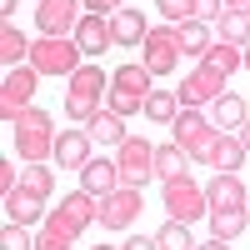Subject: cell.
<instances>
[{
    "label": "cell",
    "mask_w": 250,
    "mask_h": 250,
    "mask_svg": "<svg viewBox=\"0 0 250 250\" xmlns=\"http://www.w3.org/2000/svg\"><path fill=\"white\" fill-rule=\"evenodd\" d=\"M195 250H230V240H215V235H210V240H205V245H195Z\"/></svg>",
    "instance_id": "cell-36"
},
{
    "label": "cell",
    "mask_w": 250,
    "mask_h": 250,
    "mask_svg": "<svg viewBox=\"0 0 250 250\" xmlns=\"http://www.w3.org/2000/svg\"><path fill=\"white\" fill-rule=\"evenodd\" d=\"M245 70H250V45H245Z\"/></svg>",
    "instance_id": "cell-41"
},
{
    "label": "cell",
    "mask_w": 250,
    "mask_h": 250,
    "mask_svg": "<svg viewBox=\"0 0 250 250\" xmlns=\"http://www.w3.org/2000/svg\"><path fill=\"white\" fill-rule=\"evenodd\" d=\"M85 130H90L95 145H125V140H130V130H125V115H115L110 105H105V110H95V120L85 125Z\"/></svg>",
    "instance_id": "cell-23"
},
{
    "label": "cell",
    "mask_w": 250,
    "mask_h": 250,
    "mask_svg": "<svg viewBox=\"0 0 250 250\" xmlns=\"http://www.w3.org/2000/svg\"><path fill=\"white\" fill-rule=\"evenodd\" d=\"M115 170H120V185H135L145 190V180H155V145L145 135H130L125 145H115Z\"/></svg>",
    "instance_id": "cell-8"
},
{
    "label": "cell",
    "mask_w": 250,
    "mask_h": 250,
    "mask_svg": "<svg viewBox=\"0 0 250 250\" xmlns=\"http://www.w3.org/2000/svg\"><path fill=\"white\" fill-rule=\"evenodd\" d=\"M190 150L185 145H175V140H165V145H155V180L165 185V180H180V175H190Z\"/></svg>",
    "instance_id": "cell-17"
},
{
    "label": "cell",
    "mask_w": 250,
    "mask_h": 250,
    "mask_svg": "<svg viewBox=\"0 0 250 250\" xmlns=\"http://www.w3.org/2000/svg\"><path fill=\"white\" fill-rule=\"evenodd\" d=\"M95 220H100V200L95 195H85V190L60 195L55 210L45 215V225H40V235H35V250H70Z\"/></svg>",
    "instance_id": "cell-1"
},
{
    "label": "cell",
    "mask_w": 250,
    "mask_h": 250,
    "mask_svg": "<svg viewBox=\"0 0 250 250\" xmlns=\"http://www.w3.org/2000/svg\"><path fill=\"white\" fill-rule=\"evenodd\" d=\"M110 30H115V45H145V35H150L140 5H120V10L110 15Z\"/></svg>",
    "instance_id": "cell-19"
},
{
    "label": "cell",
    "mask_w": 250,
    "mask_h": 250,
    "mask_svg": "<svg viewBox=\"0 0 250 250\" xmlns=\"http://www.w3.org/2000/svg\"><path fill=\"white\" fill-rule=\"evenodd\" d=\"M0 65H5V70L30 65V40L20 35V25H15V20H5V25H0Z\"/></svg>",
    "instance_id": "cell-21"
},
{
    "label": "cell",
    "mask_w": 250,
    "mask_h": 250,
    "mask_svg": "<svg viewBox=\"0 0 250 250\" xmlns=\"http://www.w3.org/2000/svg\"><path fill=\"white\" fill-rule=\"evenodd\" d=\"M95 250H120V245H95Z\"/></svg>",
    "instance_id": "cell-40"
},
{
    "label": "cell",
    "mask_w": 250,
    "mask_h": 250,
    "mask_svg": "<svg viewBox=\"0 0 250 250\" xmlns=\"http://www.w3.org/2000/svg\"><path fill=\"white\" fill-rule=\"evenodd\" d=\"M35 90H40V70H35V65L5 70V80H0V125H10L20 110H30Z\"/></svg>",
    "instance_id": "cell-6"
},
{
    "label": "cell",
    "mask_w": 250,
    "mask_h": 250,
    "mask_svg": "<svg viewBox=\"0 0 250 250\" xmlns=\"http://www.w3.org/2000/svg\"><path fill=\"white\" fill-rule=\"evenodd\" d=\"M0 250H35V240H30V225H15V220H5V230H0Z\"/></svg>",
    "instance_id": "cell-32"
},
{
    "label": "cell",
    "mask_w": 250,
    "mask_h": 250,
    "mask_svg": "<svg viewBox=\"0 0 250 250\" xmlns=\"http://www.w3.org/2000/svg\"><path fill=\"white\" fill-rule=\"evenodd\" d=\"M245 120H250V105H245L240 95H230V90H225V95L215 100V130H225V135H235L240 125H245Z\"/></svg>",
    "instance_id": "cell-25"
},
{
    "label": "cell",
    "mask_w": 250,
    "mask_h": 250,
    "mask_svg": "<svg viewBox=\"0 0 250 250\" xmlns=\"http://www.w3.org/2000/svg\"><path fill=\"white\" fill-rule=\"evenodd\" d=\"M140 210H145V200H140L135 185H115L110 195H100V225L105 230H130L140 220Z\"/></svg>",
    "instance_id": "cell-11"
},
{
    "label": "cell",
    "mask_w": 250,
    "mask_h": 250,
    "mask_svg": "<svg viewBox=\"0 0 250 250\" xmlns=\"http://www.w3.org/2000/svg\"><path fill=\"white\" fill-rule=\"evenodd\" d=\"M20 185V170H15V160H0V200H5L10 190Z\"/></svg>",
    "instance_id": "cell-33"
},
{
    "label": "cell",
    "mask_w": 250,
    "mask_h": 250,
    "mask_svg": "<svg viewBox=\"0 0 250 250\" xmlns=\"http://www.w3.org/2000/svg\"><path fill=\"white\" fill-rule=\"evenodd\" d=\"M155 245H160V250H195L190 225H185V220H165L160 230H155Z\"/></svg>",
    "instance_id": "cell-30"
},
{
    "label": "cell",
    "mask_w": 250,
    "mask_h": 250,
    "mask_svg": "<svg viewBox=\"0 0 250 250\" xmlns=\"http://www.w3.org/2000/svg\"><path fill=\"white\" fill-rule=\"evenodd\" d=\"M200 215H210L205 185H195L190 175H180V180H165V220H185V225H195Z\"/></svg>",
    "instance_id": "cell-7"
},
{
    "label": "cell",
    "mask_w": 250,
    "mask_h": 250,
    "mask_svg": "<svg viewBox=\"0 0 250 250\" xmlns=\"http://www.w3.org/2000/svg\"><path fill=\"white\" fill-rule=\"evenodd\" d=\"M10 130H15V155L25 160V165H40V160H55V140H60V130H55V120L45 115V110H20L15 120H10Z\"/></svg>",
    "instance_id": "cell-2"
},
{
    "label": "cell",
    "mask_w": 250,
    "mask_h": 250,
    "mask_svg": "<svg viewBox=\"0 0 250 250\" xmlns=\"http://www.w3.org/2000/svg\"><path fill=\"white\" fill-rule=\"evenodd\" d=\"M205 200H210V210H230V205H245L250 195H245L240 175H225V170H215V175H210V185H205Z\"/></svg>",
    "instance_id": "cell-20"
},
{
    "label": "cell",
    "mask_w": 250,
    "mask_h": 250,
    "mask_svg": "<svg viewBox=\"0 0 250 250\" xmlns=\"http://www.w3.org/2000/svg\"><path fill=\"white\" fill-rule=\"evenodd\" d=\"M235 135H240V145H245V150H250V120L240 125V130H235Z\"/></svg>",
    "instance_id": "cell-39"
},
{
    "label": "cell",
    "mask_w": 250,
    "mask_h": 250,
    "mask_svg": "<svg viewBox=\"0 0 250 250\" xmlns=\"http://www.w3.org/2000/svg\"><path fill=\"white\" fill-rule=\"evenodd\" d=\"M140 115H150L155 125H170V120L180 115V95H175L170 85H155V90H150V100H145V110H140Z\"/></svg>",
    "instance_id": "cell-26"
},
{
    "label": "cell",
    "mask_w": 250,
    "mask_h": 250,
    "mask_svg": "<svg viewBox=\"0 0 250 250\" xmlns=\"http://www.w3.org/2000/svg\"><path fill=\"white\" fill-rule=\"evenodd\" d=\"M115 185H120V170H115V160H85V165H80V190H85V195H110L115 190Z\"/></svg>",
    "instance_id": "cell-15"
},
{
    "label": "cell",
    "mask_w": 250,
    "mask_h": 250,
    "mask_svg": "<svg viewBox=\"0 0 250 250\" xmlns=\"http://www.w3.org/2000/svg\"><path fill=\"white\" fill-rule=\"evenodd\" d=\"M180 40H175V25H155L150 35H145V45H140V65L150 70L155 80L160 75H175V65H180Z\"/></svg>",
    "instance_id": "cell-10"
},
{
    "label": "cell",
    "mask_w": 250,
    "mask_h": 250,
    "mask_svg": "<svg viewBox=\"0 0 250 250\" xmlns=\"http://www.w3.org/2000/svg\"><path fill=\"white\" fill-rule=\"evenodd\" d=\"M85 160H95V140L85 125H70V130H60L55 140V170H80Z\"/></svg>",
    "instance_id": "cell-13"
},
{
    "label": "cell",
    "mask_w": 250,
    "mask_h": 250,
    "mask_svg": "<svg viewBox=\"0 0 250 250\" xmlns=\"http://www.w3.org/2000/svg\"><path fill=\"white\" fill-rule=\"evenodd\" d=\"M75 45L85 50V60H95V55L115 50V30H110V15H85V20L75 25Z\"/></svg>",
    "instance_id": "cell-14"
},
{
    "label": "cell",
    "mask_w": 250,
    "mask_h": 250,
    "mask_svg": "<svg viewBox=\"0 0 250 250\" xmlns=\"http://www.w3.org/2000/svg\"><path fill=\"white\" fill-rule=\"evenodd\" d=\"M20 190H30V195H40V200H50L55 195V170L45 160L40 165H25V170H20Z\"/></svg>",
    "instance_id": "cell-29"
},
{
    "label": "cell",
    "mask_w": 250,
    "mask_h": 250,
    "mask_svg": "<svg viewBox=\"0 0 250 250\" xmlns=\"http://www.w3.org/2000/svg\"><path fill=\"white\" fill-rule=\"evenodd\" d=\"M30 65H35L40 75L70 80L80 65H85V50H80L70 35H40V40H30Z\"/></svg>",
    "instance_id": "cell-4"
},
{
    "label": "cell",
    "mask_w": 250,
    "mask_h": 250,
    "mask_svg": "<svg viewBox=\"0 0 250 250\" xmlns=\"http://www.w3.org/2000/svg\"><path fill=\"white\" fill-rule=\"evenodd\" d=\"M225 10H240V15H250V0H225Z\"/></svg>",
    "instance_id": "cell-37"
},
{
    "label": "cell",
    "mask_w": 250,
    "mask_h": 250,
    "mask_svg": "<svg viewBox=\"0 0 250 250\" xmlns=\"http://www.w3.org/2000/svg\"><path fill=\"white\" fill-rule=\"evenodd\" d=\"M225 80H230V75H220V70H210V65L200 60V65H195V70H190V75H185L180 85H175V95H180V110L215 105V100L225 95Z\"/></svg>",
    "instance_id": "cell-9"
},
{
    "label": "cell",
    "mask_w": 250,
    "mask_h": 250,
    "mask_svg": "<svg viewBox=\"0 0 250 250\" xmlns=\"http://www.w3.org/2000/svg\"><path fill=\"white\" fill-rule=\"evenodd\" d=\"M120 250H160V245H155V235H130Z\"/></svg>",
    "instance_id": "cell-35"
},
{
    "label": "cell",
    "mask_w": 250,
    "mask_h": 250,
    "mask_svg": "<svg viewBox=\"0 0 250 250\" xmlns=\"http://www.w3.org/2000/svg\"><path fill=\"white\" fill-rule=\"evenodd\" d=\"M215 40H225V45H250V15H240V10H220V20H215Z\"/></svg>",
    "instance_id": "cell-28"
},
{
    "label": "cell",
    "mask_w": 250,
    "mask_h": 250,
    "mask_svg": "<svg viewBox=\"0 0 250 250\" xmlns=\"http://www.w3.org/2000/svg\"><path fill=\"white\" fill-rule=\"evenodd\" d=\"M80 20H85L80 0H40V5H35L40 35H70V40H75V25H80Z\"/></svg>",
    "instance_id": "cell-12"
},
{
    "label": "cell",
    "mask_w": 250,
    "mask_h": 250,
    "mask_svg": "<svg viewBox=\"0 0 250 250\" xmlns=\"http://www.w3.org/2000/svg\"><path fill=\"white\" fill-rule=\"evenodd\" d=\"M105 95H110V75L90 60V65H80V70L70 75V85H65V115H70L75 125H90Z\"/></svg>",
    "instance_id": "cell-3"
},
{
    "label": "cell",
    "mask_w": 250,
    "mask_h": 250,
    "mask_svg": "<svg viewBox=\"0 0 250 250\" xmlns=\"http://www.w3.org/2000/svg\"><path fill=\"white\" fill-rule=\"evenodd\" d=\"M115 5H130V0H115Z\"/></svg>",
    "instance_id": "cell-42"
},
{
    "label": "cell",
    "mask_w": 250,
    "mask_h": 250,
    "mask_svg": "<svg viewBox=\"0 0 250 250\" xmlns=\"http://www.w3.org/2000/svg\"><path fill=\"white\" fill-rule=\"evenodd\" d=\"M175 40H180V55L185 60H205V50L215 45V25H205V20H185V25H175Z\"/></svg>",
    "instance_id": "cell-18"
},
{
    "label": "cell",
    "mask_w": 250,
    "mask_h": 250,
    "mask_svg": "<svg viewBox=\"0 0 250 250\" xmlns=\"http://www.w3.org/2000/svg\"><path fill=\"white\" fill-rule=\"evenodd\" d=\"M0 15H5V20H15V0H0Z\"/></svg>",
    "instance_id": "cell-38"
},
{
    "label": "cell",
    "mask_w": 250,
    "mask_h": 250,
    "mask_svg": "<svg viewBox=\"0 0 250 250\" xmlns=\"http://www.w3.org/2000/svg\"><path fill=\"white\" fill-rule=\"evenodd\" d=\"M245 210H250V200H245Z\"/></svg>",
    "instance_id": "cell-43"
},
{
    "label": "cell",
    "mask_w": 250,
    "mask_h": 250,
    "mask_svg": "<svg viewBox=\"0 0 250 250\" xmlns=\"http://www.w3.org/2000/svg\"><path fill=\"white\" fill-rule=\"evenodd\" d=\"M205 65L220 70V75H235V70H245V45H225V40H215V45L205 50Z\"/></svg>",
    "instance_id": "cell-27"
},
{
    "label": "cell",
    "mask_w": 250,
    "mask_h": 250,
    "mask_svg": "<svg viewBox=\"0 0 250 250\" xmlns=\"http://www.w3.org/2000/svg\"><path fill=\"white\" fill-rule=\"evenodd\" d=\"M195 5H200V0H155V10L170 20V25H185V20H195Z\"/></svg>",
    "instance_id": "cell-31"
},
{
    "label": "cell",
    "mask_w": 250,
    "mask_h": 250,
    "mask_svg": "<svg viewBox=\"0 0 250 250\" xmlns=\"http://www.w3.org/2000/svg\"><path fill=\"white\" fill-rule=\"evenodd\" d=\"M45 215H50L45 200L30 195V190H20V185L5 195V220H15V225H45Z\"/></svg>",
    "instance_id": "cell-16"
},
{
    "label": "cell",
    "mask_w": 250,
    "mask_h": 250,
    "mask_svg": "<svg viewBox=\"0 0 250 250\" xmlns=\"http://www.w3.org/2000/svg\"><path fill=\"white\" fill-rule=\"evenodd\" d=\"M80 10H85V15H115L120 5H115V0H80Z\"/></svg>",
    "instance_id": "cell-34"
},
{
    "label": "cell",
    "mask_w": 250,
    "mask_h": 250,
    "mask_svg": "<svg viewBox=\"0 0 250 250\" xmlns=\"http://www.w3.org/2000/svg\"><path fill=\"white\" fill-rule=\"evenodd\" d=\"M245 160H250V150L240 145V135H225V130H220L215 150H210V170H225V175H235Z\"/></svg>",
    "instance_id": "cell-24"
},
{
    "label": "cell",
    "mask_w": 250,
    "mask_h": 250,
    "mask_svg": "<svg viewBox=\"0 0 250 250\" xmlns=\"http://www.w3.org/2000/svg\"><path fill=\"white\" fill-rule=\"evenodd\" d=\"M205 220H210V235H215V240H240V235L250 230V210H245V205H230V210H210Z\"/></svg>",
    "instance_id": "cell-22"
},
{
    "label": "cell",
    "mask_w": 250,
    "mask_h": 250,
    "mask_svg": "<svg viewBox=\"0 0 250 250\" xmlns=\"http://www.w3.org/2000/svg\"><path fill=\"white\" fill-rule=\"evenodd\" d=\"M150 70H145V65H135V60H130V65H120L115 75H110V95H105V105L115 110V115H125V120H130L135 110H145V100H150Z\"/></svg>",
    "instance_id": "cell-5"
}]
</instances>
